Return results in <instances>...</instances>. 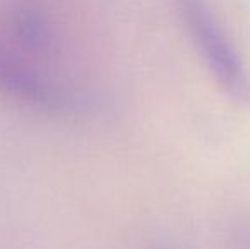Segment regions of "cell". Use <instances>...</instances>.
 I'll return each mask as SVG.
<instances>
[{
    "instance_id": "3957f363",
    "label": "cell",
    "mask_w": 250,
    "mask_h": 249,
    "mask_svg": "<svg viewBox=\"0 0 250 249\" xmlns=\"http://www.w3.org/2000/svg\"><path fill=\"white\" fill-rule=\"evenodd\" d=\"M10 29L17 45L33 57H51L55 51V31L40 9L21 5L12 12Z\"/></svg>"
},
{
    "instance_id": "6da1fadb",
    "label": "cell",
    "mask_w": 250,
    "mask_h": 249,
    "mask_svg": "<svg viewBox=\"0 0 250 249\" xmlns=\"http://www.w3.org/2000/svg\"><path fill=\"white\" fill-rule=\"evenodd\" d=\"M196 48L220 89L240 106L250 104V72L208 0H175Z\"/></svg>"
},
{
    "instance_id": "7a4b0ae2",
    "label": "cell",
    "mask_w": 250,
    "mask_h": 249,
    "mask_svg": "<svg viewBox=\"0 0 250 249\" xmlns=\"http://www.w3.org/2000/svg\"><path fill=\"white\" fill-rule=\"evenodd\" d=\"M0 91L44 111H58L65 96L58 87L36 72L31 65L0 45Z\"/></svg>"
}]
</instances>
